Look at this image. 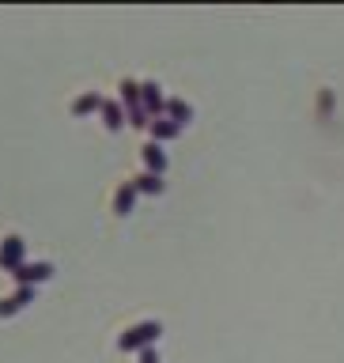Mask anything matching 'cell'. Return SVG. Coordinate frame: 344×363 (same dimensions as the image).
Returning a JSON list of instances; mask_svg holds the SVG:
<instances>
[{"label": "cell", "instance_id": "obj_1", "mask_svg": "<svg viewBox=\"0 0 344 363\" xmlns=\"http://www.w3.org/2000/svg\"><path fill=\"white\" fill-rule=\"evenodd\" d=\"M118 102L125 106V121H129L133 129H148V125H152V118H148V110L140 102V84H136V79H121L118 84Z\"/></svg>", "mask_w": 344, "mask_h": 363}, {"label": "cell", "instance_id": "obj_2", "mask_svg": "<svg viewBox=\"0 0 344 363\" xmlns=\"http://www.w3.org/2000/svg\"><path fill=\"white\" fill-rule=\"evenodd\" d=\"M159 337H163V325L159 322H136L118 337V348L121 352H144V348H152Z\"/></svg>", "mask_w": 344, "mask_h": 363}, {"label": "cell", "instance_id": "obj_3", "mask_svg": "<svg viewBox=\"0 0 344 363\" xmlns=\"http://www.w3.org/2000/svg\"><path fill=\"white\" fill-rule=\"evenodd\" d=\"M19 265H27V242H23L19 235H8L4 242H0V269L16 272Z\"/></svg>", "mask_w": 344, "mask_h": 363}, {"label": "cell", "instance_id": "obj_4", "mask_svg": "<svg viewBox=\"0 0 344 363\" xmlns=\"http://www.w3.org/2000/svg\"><path fill=\"white\" fill-rule=\"evenodd\" d=\"M53 277V265L50 261H27V265H19L11 272V280L19 284V288H34V284H45Z\"/></svg>", "mask_w": 344, "mask_h": 363}, {"label": "cell", "instance_id": "obj_5", "mask_svg": "<svg viewBox=\"0 0 344 363\" xmlns=\"http://www.w3.org/2000/svg\"><path fill=\"white\" fill-rule=\"evenodd\" d=\"M140 102H144V110H148V118H163V110H167V99H163V87L155 84V79H144L140 84Z\"/></svg>", "mask_w": 344, "mask_h": 363}, {"label": "cell", "instance_id": "obj_6", "mask_svg": "<svg viewBox=\"0 0 344 363\" xmlns=\"http://www.w3.org/2000/svg\"><path fill=\"white\" fill-rule=\"evenodd\" d=\"M140 159H144V170H148V174H159V178H163V170H167V152H163V144L148 140V144L140 147Z\"/></svg>", "mask_w": 344, "mask_h": 363}, {"label": "cell", "instance_id": "obj_7", "mask_svg": "<svg viewBox=\"0 0 344 363\" xmlns=\"http://www.w3.org/2000/svg\"><path fill=\"white\" fill-rule=\"evenodd\" d=\"M27 303H34V288H16L8 295V299H0V318H11V314H19Z\"/></svg>", "mask_w": 344, "mask_h": 363}, {"label": "cell", "instance_id": "obj_8", "mask_svg": "<svg viewBox=\"0 0 344 363\" xmlns=\"http://www.w3.org/2000/svg\"><path fill=\"white\" fill-rule=\"evenodd\" d=\"M99 113H102V125H106L110 133H118L121 125H129V121H125V106H121L118 99H102V110Z\"/></svg>", "mask_w": 344, "mask_h": 363}, {"label": "cell", "instance_id": "obj_9", "mask_svg": "<svg viewBox=\"0 0 344 363\" xmlns=\"http://www.w3.org/2000/svg\"><path fill=\"white\" fill-rule=\"evenodd\" d=\"M136 204V186L133 182H121L118 189H113V216H129Z\"/></svg>", "mask_w": 344, "mask_h": 363}, {"label": "cell", "instance_id": "obj_10", "mask_svg": "<svg viewBox=\"0 0 344 363\" xmlns=\"http://www.w3.org/2000/svg\"><path fill=\"white\" fill-rule=\"evenodd\" d=\"M178 133H182V125H174L170 118H155L152 125H148V136H152L155 144H167V140H174Z\"/></svg>", "mask_w": 344, "mask_h": 363}, {"label": "cell", "instance_id": "obj_11", "mask_svg": "<svg viewBox=\"0 0 344 363\" xmlns=\"http://www.w3.org/2000/svg\"><path fill=\"white\" fill-rule=\"evenodd\" d=\"M72 118H84V113H95V110H102V95L99 91H84V95H76L72 99Z\"/></svg>", "mask_w": 344, "mask_h": 363}, {"label": "cell", "instance_id": "obj_12", "mask_svg": "<svg viewBox=\"0 0 344 363\" xmlns=\"http://www.w3.org/2000/svg\"><path fill=\"white\" fill-rule=\"evenodd\" d=\"M163 118H170L174 125H182L186 129V121H193V106L186 99H167V110H163Z\"/></svg>", "mask_w": 344, "mask_h": 363}, {"label": "cell", "instance_id": "obj_13", "mask_svg": "<svg viewBox=\"0 0 344 363\" xmlns=\"http://www.w3.org/2000/svg\"><path fill=\"white\" fill-rule=\"evenodd\" d=\"M133 186H136V193H152V197H159V193L167 189V182L159 178V174H148V170H144V174L133 178Z\"/></svg>", "mask_w": 344, "mask_h": 363}, {"label": "cell", "instance_id": "obj_14", "mask_svg": "<svg viewBox=\"0 0 344 363\" xmlns=\"http://www.w3.org/2000/svg\"><path fill=\"white\" fill-rule=\"evenodd\" d=\"M140 363H159V356H155V348H144V352H140Z\"/></svg>", "mask_w": 344, "mask_h": 363}]
</instances>
